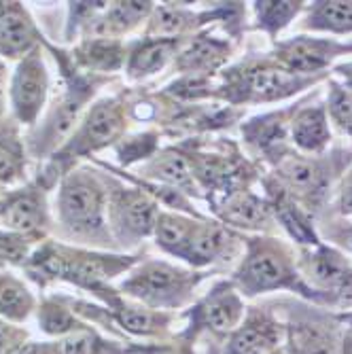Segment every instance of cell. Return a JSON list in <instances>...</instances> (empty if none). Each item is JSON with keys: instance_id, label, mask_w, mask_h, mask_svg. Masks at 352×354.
I'll list each match as a JSON object with an SVG mask.
<instances>
[{"instance_id": "cell-1", "label": "cell", "mask_w": 352, "mask_h": 354, "mask_svg": "<svg viewBox=\"0 0 352 354\" xmlns=\"http://www.w3.org/2000/svg\"><path fill=\"white\" fill-rule=\"evenodd\" d=\"M104 189L87 172H73L64 178L57 196V214L66 230L93 238L104 230Z\"/></svg>"}, {"instance_id": "cell-2", "label": "cell", "mask_w": 352, "mask_h": 354, "mask_svg": "<svg viewBox=\"0 0 352 354\" xmlns=\"http://www.w3.org/2000/svg\"><path fill=\"white\" fill-rule=\"evenodd\" d=\"M123 127V117H121V106L117 100H100L93 104L83 119L81 127L75 132V136L66 142L57 155H55V166L66 164L68 159L87 155L91 151H98L113 142L117 134Z\"/></svg>"}, {"instance_id": "cell-3", "label": "cell", "mask_w": 352, "mask_h": 354, "mask_svg": "<svg viewBox=\"0 0 352 354\" xmlns=\"http://www.w3.org/2000/svg\"><path fill=\"white\" fill-rule=\"evenodd\" d=\"M49 91V75L41 51L35 49L21 57L11 79V106L17 121L32 125L41 115Z\"/></svg>"}, {"instance_id": "cell-4", "label": "cell", "mask_w": 352, "mask_h": 354, "mask_svg": "<svg viewBox=\"0 0 352 354\" xmlns=\"http://www.w3.org/2000/svg\"><path fill=\"white\" fill-rule=\"evenodd\" d=\"M189 286V276L166 266V263H149L136 276L123 282V291L151 304V306H168L178 304Z\"/></svg>"}, {"instance_id": "cell-5", "label": "cell", "mask_w": 352, "mask_h": 354, "mask_svg": "<svg viewBox=\"0 0 352 354\" xmlns=\"http://www.w3.org/2000/svg\"><path fill=\"white\" fill-rule=\"evenodd\" d=\"M89 93H93V87L83 83L81 79H77L71 87L68 93L64 95L59 102H55L53 111L49 113L43 130L39 134V140L32 142V151L35 153H45L49 149H53L55 145H59L64 138L71 134V130L75 127L85 100L89 98Z\"/></svg>"}, {"instance_id": "cell-6", "label": "cell", "mask_w": 352, "mask_h": 354, "mask_svg": "<svg viewBox=\"0 0 352 354\" xmlns=\"http://www.w3.org/2000/svg\"><path fill=\"white\" fill-rule=\"evenodd\" d=\"M0 223L19 234H35L47 225V208L39 189L15 191L0 202Z\"/></svg>"}, {"instance_id": "cell-7", "label": "cell", "mask_w": 352, "mask_h": 354, "mask_svg": "<svg viewBox=\"0 0 352 354\" xmlns=\"http://www.w3.org/2000/svg\"><path fill=\"white\" fill-rule=\"evenodd\" d=\"M39 32L19 3H0V53L24 57L35 51Z\"/></svg>"}, {"instance_id": "cell-8", "label": "cell", "mask_w": 352, "mask_h": 354, "mask_svg": "<svg viewBox=\"0 0 352 354\" xmlns=\"http://www.w3.org/2000/svg\"><path fill=\"white\" fill-rule=\"evenodd\" d=\"M291 280V270L284 259L268 248H254L240 272L242 288L248 295L284 286Z\"/></svg>"}, {"instance_id": "cell-9", "label": "cell", "mask_w": 352, "mask_h": 354, "mask_svg": "<svg viewBox=\"0 0 352 354\" xmlns=\"http://www.w3.org/2000/svg\"><path fill=\"white\" fill-rule=\"evenodd\" d=\"M113 216L123 232L145 236L155 227L157 212L155 204L140 193L121 191L113 202Z\"/></svg>"}, {"instance_id": "cell-10", "label": "cell", "mask_w": 352, "mask_h": 354, "mask_svg": "<svg viewBox=\"0 0 352 354\" xmlns=\"http://www.w3.org/2000/svg\"><path fill=\"white\" fill-rule=\"evenodd\" d=\"M299 85L302 79L297 75L276 71V68H259L246 75V91L261 100L282 98L286 93L297 91Z\"/></svg>"}, {"instance_id": "cell-11", "label": "cell", "mask_w": 352, "mask_h": 354, "mask_svg": "<svg viewBox=\"0 0 352 354\" xmlns=\"http://www.w3.org/2000/svg\"><path fill=\"white\" fill-rule=\"evenodd\" d=\"M202 316L208 327L216 331H230L240 323L242 304L232 288L221 286L202 306Z\"/></svg>"}, {"instance_id": "cell-12", "label": "cell", "mask_w": 352, "mask_h": 354, "mask_svg": "<svg viewBox=\"0 0 352 354\" xmlns=\"http://www.w3.org/2000/svg\"><path fill=\"white\" fill-rule=\"evenodd\" d=\"M32 308L35 297L26 284L11 274H0V316L11 323H21L30 316Z\"/></svg>"}, {"instance_id": "cell-13", "label": "cell", "mask_w": 352, "mask_h": 354, "mask_svg": "<svg viewBox=\"0 0 352 354\" xmlns=\"http://www.w3.org/2000/svg\"><path fill=\"white\" fill-rule=\"evenodd\" d=\"M278 333L268 318H250L234 335L228 354H263L274 346Z\"/></svg>"}, {"instance_id": "cell-14", "label": "cell", "mask_w": 352, "mask_h": 354, "mask_svg": "<svg viewBox=\"0 0 352 354\" xmlns=\"http://www.w3.org/2000/svg\"><path fill=\"white\" fill-rule=\"evenodd\" d=\"M282 62L293 71H316L325 66L331 57L329 45L316 41H293L282 47Z\"/></svg>"}, {"instance_id": "cell-15", "label": "cell", "mask_w": 352, "mask_h": 354, "mask_svg": "<svg viewBox=\"0 0 352 354\" xmlns=\"http://www.w3.org/2000/svg\"><path fill=\"white\" fill-rule=\"evenodd\" d=\"M225 244H228V232L216 227V225H206V227L194 232L183 257H187L189 263L204 266L212 261Z\"/></svg>"}, {"instance_id": "cell-16", "label": "cell", "mask_w": 352, "mask_h": 354, "mask_svg": "<svg viewBox=\"0 0 352 354\" xmlns=\"http://www.w3.org/2000/svg\"><path fill=\"white\" fill-rule=\"evenodd\" d=\"M293 138L306 151L323 149L329 140L325 113L321 109H308L293 121Z\"/></svg>"}, {"instance_id": "cell-17", "label": "cell", "mask_w": 352, "mask_h": 354, "mask_svg": "<svg viewBox=\"0 0 352 354\" xmlns=\"http://www.w3.org/2000/svg\"><path fill=\"white\" fill-rule=\"evenodd\" d=\"M49 354H121L113 344L100 339L95 333L81 329L64 335L55 344H47Z\"/></svg>"}, {"instance_id": "cell-18", "label": "cell", "mask_w": 352, "mask_h": 354, "mask_svg": "<svg viewBox=\"0 0 352 354\" xmlns=\"http://www.w3.org/2000/svg\"><path fill=\"white\" fill-rule=\"evenodd\" d=\"M310 274L316 282H321L325 286H342L352 276L348 263H344L342 257L331 250H321L312 257Z\"/></svg>"}, {"instance_id": "cell-19", "label": "cell", "mask_w": 352, "mask_h": 354, "mask_svg": "<svg viewBox=\"0 0 352 354\" xmlns=\"http://www.w3.org/2000/svg\"><path fill=\"white\" fill-rule=\"evenodd\" d=\"M172 51L170 43H145L130 55V64H127V73L130 77H145L155 71H159L168 62Z\"/></svg>"}, {"instance_id": "cell-20", "label": "cell", "mask_w": 352, "mask_h": 354, "mask_svg": "<svg viewBox=\"0 0 352 354\" xmlns=\"http://www.w3.org/2000/svg\"><path fill=\"white\" fill-rule=\"evenodd\" d=\"M79 59L89 68L113 71L121 64V47L111 39H91L79 49Z\"/></svg>"}, {"instance_id": "cell-21", "label": "cell", "mask_w": 352, "mask_h": 354, "mask_svg": "<svg viewBox=\"0 0 352 354\" xmlns=\"http://www.w3.org/2000/svg\"><path fill=\"white\" fill-rule=\"evenodd\" d=\"M310 26L335 32L352 30V3H318L310 13Z\"/></svg>"}, {"instance_id": "cell-22", "label": "cell", "mask_w": 352, "mask_h": 354, "mask_svg": "<svg viewBox=\"0 0 352 354\" xmlns=\"http://www.w3.org/2000/svg\"><path fill=\"white\" fill-rule=\"evenodd\" d=\"M155 230H157V242L164 248L178 252V254L185 252L191 236H194V232H196L194 225H189L187 221L176 218V216H162L157 221Z\"/></svg>"}, {"instance_id": "cell-23", "label": "cell", "mask_w": 352, "mask_h": 354, "mask_svg": "<svg viewBox=\"0 0 352 354\" xmlns=\"http://www.w3.org/2000/svg\"><path fill=\"white\" fill-rule=\"evenodd\" d=\"M39 325L49 335H68L85 329L77 323V318L68 312V308L59 306L57 301H45L39 310Z\"/></svg>"}, {"instance_id": "cell-24", "label": "cell", "mask_w": 352, "mask_h": 354, "mask_svg": "<svg viewBox=\"0 0 352 354\" xmlns=\"http://www.w3.org/2000/svg\"><path fill=\"white\" fill-rule=\"evenodd\" d=\"M223 57V45L216 41H196L189 47V51L183 53L180 66L187 71H200V68H212Z\"/></svg>"}, {"instance_id": "cell-25", "label": "cell", "mask_w": 352, "mask_h": 354, "mask_svg": "<svg viewBox=\"0 0 352 354\" xmlns=\"http://www.w3.org/2000/svg\"><path fill=\"white\" fill-rule=\"evenodd\" d=\"M117 320L123 329L138 333V335L153 333L159 327V316H155L149 310H140V308H119Z\"/></svg>"}, {"instance_id": "cell-26", "label": "cell", "mask_w": 352, "mask_h": 354, "mask_svg": "<svg viewBox=\"0 0 352 354\" xmlns=\"http://www.w3.org/2000/svg\"><path fill=\"white\" fill-rule=\"evenodd\" d=\"M266 216H268V208L252 196L238 198L236 202H232L228 210V218L240 225H259L266 221Z\"/></svg>"}, {"instance_id": "cell-27", "label": "cell", "mask_w": 352, "mask_h": 354, "mask_svg": "<svg viewBox=\"0 0 352 354\" xmlns=\"http://www.w3.org/2000/svg\"><path fill=\"white\" fill-rule=\"evenodd\" d=\"M299 11V3H257L261 26L276 32Z\"/></svg>"}, {"instance_id": "cell-28", "label": "cell", "mask_w": 352, "mask_h": 354, "mask_svg": "<svg viewBox=\"0 0 352 354\" xmlns=\"http://www.w3.org/2000/svg\"><path fill=\"white\" fill-rule=\"evenodd\" d=\"M282 176L299 189H314L321 180L318 168L310 162H304V159H289L282 166Z\"/></svg>"}, {"instance_id": "cell-29", "label": "cell", "mask_w": 352, "mask_h": 354, "mask_svg": "<svg viewBox=\"0 0 352 354\" xmlns=\"http://www.w3.org/2000/svg\"><path fill=\"white\" fill-rule=\"evenodd\" d=\"M24 174V157L13 142L0 138V183L11 185Z\"/></svg>"}, {"instance_id": "cell-30", "label": "cell", "mask_w": 352, "mask_h": 354, "mask_svg": "<svg viewBox=\"0 0 352 354\" xmlns=\"http://www.w3.org/2000/svg\"><path fill=\"white\" fill-rule=\"evenodd\" d=\"M155 172L159 178H164L172 185H189L191 183L189 164L180 155H164L162 159H157Z\"/></svg>"}, {"instance_id": "cell-31", "label": "cell", "mask_w": 352, "mask_h": 354, "mask_svg": "<svg viewBox=\"0 0 352 354\" xmlns=\"http://www.w3.org/2000/svg\"><path fill=\"white\" fill-rule=\"evenodd\" d=\"M189 15L176 9H159L153 21V32H159V35H176L180 32L187 24H189Z\"/></svg>"}, {"instance_id": "cell-32", "label": "cell", "mask_w": 352, "mask_h": 354, "mask_svg": "<svg viewBox=\"0 0 352 354\" xmlns=\"http://www.w3.org/2000/svg\"><path fill=\"white\" fill-rule=\"evenodd\" d=\"M282 208L284 210L280 212V218L286 225V230H289L299 242H306V244L314 242V234H312V230L306 225V221L295 210H291L289 206H282Z\"/></svg>"}, {"instance_id": "cell-33", "label": "cell", "mask_w": 352, "mask_h": 354, "mask_svg": "<svg viewBox=\"0 0 352 354\" xmlns=\"http://www.w3.org/2000/svg\"><path fill=\"white\" fill-rule=\"evenodd\" d=\"M299 354H335V352L327 337H323L321 333L308 331L299 339Z\"/></svg>"}, {"instance_id": "cell-34", "label": "cell", "mask_w": 352, "mask_h": 354, "mask_svg": "<svg viewBox=\"0 0 352 354\" xmlns=\"http://www.w3.org/2000/svg\"><path fill=\"white\" fill-rule=\"evenodd\" d=\"M26 333L7 325L0 323V354H15L19 350V346L24 344Z\"/></svg>"}, {"instance_id": "cell-35", "label": "cell", "mask_w": 352, "mask_h": 354, "mask_svg": "<svg viewBox=\"0 0 352 354\" xmlns=\"http://www.w3.org/2000/svg\"><path fill=\"white\" fill-rule=\"evenodd\" d=\"M340 297L346 306H352V276L340 286Z\"/></svg>"}, {"instance_id": "cell-36", "label": "cell", "mask_w": 352, "mask_h": 354, "mask_svg": "<svg viewBox=\"0 0 352 354\" xmlns=\"http://www.w3.org/2000/svg\"><path fill=\"white\" fill-rule=\"evenodd\" d=\"M7 73H5V66L0 64V113L5 109V89H7Z\"/></svg>"}, {"instance_id": "cell-37", "label": "cell", "mask_w": 352, "mask_h": 354, "mask_svg": "<svg viewBox=\"0 0 352 354\" xmlns=\"http://www.w3.org/2000/svg\"><path fill=\"white\" fill-rule=\"evenodd\" d=\"M344 208H346V210H352V189H348V191L344 193Z\"/></svg>"}, {"instance_id": "cell-38", "label": "cell", "mask_w": 352, "mask_h": 354, "mask_svg": "<svg viewBox=\"0 0 352 354\" xmlns=\"http://www.w3.org/2000/svg\"><path fill=\"white\" fill-rule=\"evenodd\" d=\"M147 354H174V352H170V350H149Z\"/></svg>"}, {"instance_id": "cell-39", "label": "cell", "mask_w": 352, "mask_h": 354, "mask_svg": "<svg viewBox=\"0 0 352 354\" xmlns=\"http://www.w3.org/2000/svg\"><path fill=\"white\" fill-rule=\"evenodd\" d=\"M348 320H350V323H352V316H348Z\"/></svg>"}]
</instances>
